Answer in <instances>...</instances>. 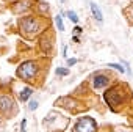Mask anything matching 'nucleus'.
Masks as SVG:
<instances>
[{
    "mask_svg": "<svg viewBox=\"0 0 133 132\" xmlns=\"http://www.w3.org/2000/svg\"><path fill=\"white\" fill-rule=\"evenodd\" d=\"M55 24H56V28L59 32H64V24H63V19H61V14L55 16Z\"/></svg>",
    "mask_w": 133,
    "mask_h": 132,
    "instance_id": "nucleus-11",
    "label": "nucleus"
},
{
    "mask_svg": "<svg viewBox=\"0 0 133 132\" xmlns=\"http://www.w3.org/2000/svg\"><path fill=\"white\" fill-rule=\"evenodd\" d=\"M31 94H33V88H31V87H24V88L19 91V101H21V102H27Z\"/></svg>",
    "mask_w": 133,
    "mask_h": 132,
    "instance_id": "nucleus-8",
    "label": "nucleus"
},
{
    "mask_svg": "<svg viewBox=\"0 0 133 132\" xmlns=\"http://www.w3.org/2000/svg\"><path fill=\"white\" fill-rule=\"evenodd\" d=\"M66 16L69 17V21H71V22H74V24H78V16H77V13H75V11H72V10L66 11Z\"/></svg>",
    "mask_w": 133,
    "mask_h": 132,
    "instance_id": "nucleus-9",
    "label": "nucleus"
},
{
    "mask_svg": "<svg viewBox=\"0 0 133 132\" xmlns=\"http://www.w3.org/2000/svg\"><path fill=\"white\" fill-rule=\"evenodd\" d=\"M72 41H75V43H80V38H78L77 35H72Z\"/></svg>",
    "mask_w": 133,
    "mask_h": 132,
    "instance_id": "nucleus-17",
    "label": "nucleus"
},
{
    "mask_svg": "<svg viewBox=\"0 0 133 132\" xmlns=\"http://www.w3.org/2000/svg\"><path fill=\"white\" fill-rule=\"evenodd\" d=\"M21 130H22V132L27 130V118H24V119L21 121Z\"/></svg>",
    "mask_w": 133,
    "mask_h": 132,
    "instance_id": "nucleus-15",
    "label": "nucleus"
},
{
    "mask_svg": "<svg viewBox=\"0 0 133 132\" xmlns=\"http://www.w3.org/2000/svg\"><path fill=\"white\" fill-rule=\"evenodd\" d=\"M16 104L11 94L8 93H0V113L5 116H13L16 113Z\"/></svg>",
    "mask_w": 133,
    "mask_h": 132,
    "instance_id": "nucleus-5",
    "label": "nucleus"
},
{
    "mask_svg": "<svg viewBox=\"0 0 133 132\" xmlns=\"http://www.w3.org/2000/svg\"><path fill=\"white\" fill-rule=\"evenodd\" d=\"M122 64H124V68H125V73L131 76L133 73H131V69H130V64H128V61H122Z\"/></svg>",
    "mask_w": 133,
    "mask_h": 132,
    "instance_id": "nucleus-14",
    "label": "nucleus"
},
{
    "mask_svg": "<svg viewBox=\"0 0 133 132\" xmlns=\"http://www.w3.org/2000/svg\"><path fill=\"white\" fill-rule=\"evenodd\" d=\"M111 79L113 77H110V76H107V74H103V73H97L96 76H92V79H91V85H92V90H103V88H107L110 83H111Z\"/></svg>",
    "mask_w": 133,
    "mask_h": 132,
    "instance_id": "nucleus-6",
    "label": "nucleus"
},
{
    "mask_svg": "<svg viewBox=\"0 0 133 132\" xmlns=\"http://www.w3.org/2000/svg\"><path fill=\"white\" fill-rule=\"evenodd\" d=\"M55 74L58 77H66V76H69V69L68 68H56L55 69Z\"/></svg>",
    "mask_w": 133,
    "mask_h": 132,
    "instance_id": "nucleus-10",
    "label": "nucleus"
},
{
    "mask_svg": "<svg viewBox=\"0 0 133 132\" xmlns=\"http://www.w3.org/2000/svg\"><path fill=\"white\" fill-rule=\"evenodd\" d=\"M19 28L22 33H25L28 38L35 36V33L41 32V21L39 17H33V16H27L19 19Z\"/></svg>",
    "mask_w": 133,
    "mask_h": 132,
    "instance_id": "nucleus-3",
    "label": "nucleus"
},
{
    "mask_svg": "<svg viewBox=\"0 0 133 132\" xmlns=\"http://www.w3.org/2000/svg\"><path fill=\"white\" fill-rule=\"evenodd\" d=\"M39 107V102L36 101V99H33V101H30V104H28V110H31V112H35L36 109Z\"/></svg>",
    "mask_w": 133,
    "mask_h": 132,
    "instance_id": "nucleus-13",
    "label": "nucleus"
},
{
    "mask_svg": "<svg viewBox=\"0 0 133 132\" xmlns=\"http://www.w3.org/2000/svg\"><path fill=\"white\" fill-rule=\"evenodd\" d=\"M39 69H41V66L36 60H27V61L21 63V66L16 71V76L21 80L31 83V82H36V79L39 76Z\"/></svg>",
    "mask_w": 133,
    "mask_h": 132,
    "instance_id": "nucleus-1",
    "label": "nucleus"
},
{
    "mask_svg": "<svg viewBox=\"0 0 133 132\" xmlns=\"http://www.w3.org/2000/svg\"><path fill=\"white\" fill-rule=\"evenodd\" d=\"M103 98H105V102L108 104V107H110L111 110H114V112H116L119 107H122L124 102H125L124 93H122V90H119V87H111V88H108V90L105 91Z\"/></svg>",
    "mask_w": 133,
    "mask_h": 132,
    "instance_id": "nucleus-2",
    "label": "nucleus"
},
{
    "mask_svg": "<svg viewBox=\"0 0 133 132\" xmlns=\"http://www.w3.org/2000/svg\"><path fill=\"white\" fill-rule=\"evenodd\" d=\"M131 10H133V7H131Z\"/></svg>",
    "mask_w": 133,
    "mask_h": 132,
    "instance_id": "nucleus-21",
    "label": "nucleus"
},
{
    "mask_svg": "<svg viewBox=\"0 0 133 132\" xmlns=\"http://www.w3.org/2000/svg\"><path fill=\"white\" fill-rule=\"evenodd\" d=\"M119 132H131V130H119Z\"/></svg>",
    "mask_w": 133,
    "mask_h": 132,
    "instance_id": "nucleus-20",
    "label": "nucleus"
},
{
    "mask_svg": "<svg viewBox=\"0 0 133 132\" xmlns=\"http://www.w3.org/2000/svg\"><path fill=\"white\" fill-rule=\"evenodd\" d=\"M58 2H59V3H61V5H63V3H64V2H66V0H58Z\"/></svg>",
    "mask_w": 133,
    "mask_h": 132,
    "instance_id": "nucleus-19",
    "label": "nucleus"
},
{
    "mask_svg": "<svg viewBox=\"0 0 133 132\" xmlns=\"http://www.w3.org/2000/svg\"><path fill=\"white\" fill-rule=\"evenodd\" d=\"M77 58H68V66H74V64H77Z\"/></svg>",
    "mask_w": 133,
    "mask_h": 132,
    "instance_id": "nucleus-16",
    "label": "nucleus"
},
{
    "mask_svg": "<svg viewBox=\"0 0 133 132\" xmlns=\"http://www.w3.org/2000/svg\"><path fill=\"white\" fill-rule=\"evenodd\" d=\"M75 33H82V27L77 25V27H75Z\"/></svg>",
    "mask_w": 133,
    "mask_h": 132,
    "instance_id": "nucleus-18",
    "label": "nucleus"
},
{
    "mask_svg": "<svg viewBox=\"0 0 133 132\" xmlns=\"http://www.w3.org/2000/svg\"><path fill=\"white\" fill-rule=\"evenodd\" d=\"M91 13H92V16H94V19L99 22V24H102L103 22V16H102V10L97 7V3H94V2H91Z\"/></svg>",
    "mask_w": 133,
    "mask_h": 132,
    "instance_id": "nucleus-7",
    "label": "nucleus"
},
{
    "mask_svg": "<svg viewBox=\"0 0 133 132\" xmlns=\"http://www.w3.org/2000/svg\"><path fill=\"white\" fill-rule=\"evenodd\" d=\"M108 66H110L111 69H116V71H117V73H121V74H124V73H125V68H124V66H121V64H117V63H110Z\"/></svg>",
    "mask_w": 133,
    "mask_h": 132,
    "instance_id": "nucleus-12",
    "label": "nucleus"
},
{
    "mask_svg": "<svg viewBox=\"0 0 133 132\" xmlns=\"http://www.w3.org/2000/svg\"><path fill=\"white\" fill-rule=\"evenodd\" d=\"M72 132H99L97 121L91 116H80L72 127Z\"/></svg>",
    "mask_w": 133,
    "mask_h": 132,
    "instance_id": "nucleus-4",
    "label": "nucleus"
}]
</instances>
